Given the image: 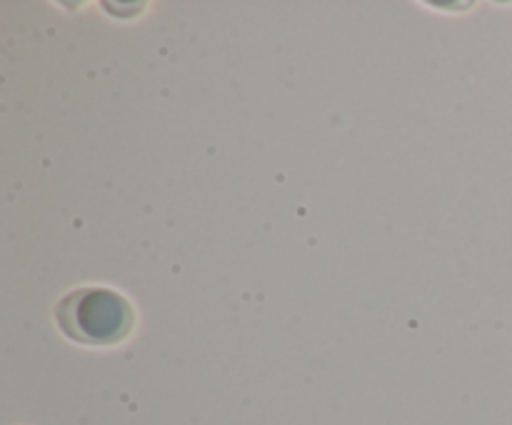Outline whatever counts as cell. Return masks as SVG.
<instances>
[{"label":"cell","instance_id":"6da1fadb","mask_svg":"<svg viewBox=\"0 0 512 425\" xmlns=\"http://www.w3.org/2000/svg\"><path fill=\"white\" fill-rule=\"evenodd\" d=\"M55 323L65 338L80 345L123 343L135 328V310L125 295L110 288H75L55 305Z\"/></svg>","mask_w":512,"mask_h":425}]
</instances>
